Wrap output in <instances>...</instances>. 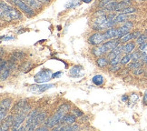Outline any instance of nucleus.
<instances>
[{"instance_id":"nucleus-42","label":"nucleus","mask_w":147,"mask_h":131,"mask_svg":"<svg viewBox=\"0 0 147 131\" xmlns=\"http://www.w3.org/2000/svg\"><path fill=\"white\" fill-rule=\"evenodd\" d=\"M134 34V38H135V39H136L139 36H141V35H142V34H141V32H139V31H136V32H134L133 33Z\"/></svg>"},{"instance_id":"nucleus-3","label":"nucleus","mask_w":147,"mask_h":131,"mask_svg":"<svg viewBox=\"0 0 147 131\" xmlns=\"http://www.w3.org/2000/svg\"><path fill=\"white\" fill-rule=\"evenodd\" d=\"M53 73L50 69H47V68H44L41 71H39L36 73L35 77H34V80H35L37 84H43L48 82L51 78H52Z\"/></svg>"},{"instance_id":"nucleus-40","label":"nucleus","mask_w":147,"mask_h":131,"mask_svg":"<svg viewBox=\"0 0 147 131\" xmlns=\"http://www.w3.org/2000/svg\"><path fill=\"white\" fill-rule=\"evenodd\" d=\"M61 76V72L60 71H57V72H55V73H54L53 75H52V77L53 78H55V77H59Z\"/></svg>"},{"instance_id":"nucleus-28","label":"nucleus","mask_w":147,"mask_h":131,"mask_svg":"<svg viewBox=\"0 0 147 131\" xmlns=\"http://www.w3.org/2000/svg\"><path fill=\"white\" fill-rule=\"evenodd\" d=\"M78 5H79L78 0H70V1H68V3L65 5V7L66 8H73V7H76Z\"/></svg>"},{"instance_id":"nucleus-37","label":"nucleus","mask_w":147,"mask_h":131,"mask_svg":"<svg viewBox=\"0 0 147 131\" xmlns=\"http://www.w3.org/2000/svg\"><path fill=\"white\" fill-rule=\"evenodd\" d=\"M73 113L75 114V115H76L77 117H82V116H83V112L80 111L79 109H73Z\"/></svg>"},{"instance_id":"nucleus-25","label":"nucleus","mask_w":147,"mask_h":131,"mask_svg":"<svg viewBox=\"0 0 147 131\" xmlns=\"http://www.w3.org/2000/svg\"><path fill=\"white\" fill-rule=\"evenodd\" d=\"M92 81L94 85H96V86H101V85L104 83V77L101 75H95L94 77H93Z\"/></svg>"},{"instance_id":"nucleus-48","label":"nucleus","mask_w":147,"mask_h":131,"mask_svg":"<svg viewBox=\"0 0 147 131\" xmlns=\"http://www.w3.org/2000/svg\"><path fill=\"white\" fill-rule=\"evenodd\" d=\"M145 76L147 77V72H145Z\"/></svg>"},{"instance_id":"nucleus-10","label":"nucleus","mask_w":147,"mask_h":131,"mask_svg":"<svg viewBox=\"0 0 147 131\" xmlns=\"http://www.w3.org/2000/svg\"><path fill=\"white\" fill-rule=\"evenodd\" d=\"M26 114H27V112L22 111V112H18V115L14 117V125L12 127V130H16L19 128L20 125L23 123V121L26 119V117L27 116Z\"/></svg>"},{"instance_id":"nucleus-41","label":"nucleus","mask_w":147,"mask_h":131,"mask_svg":"<svg viewBox=\"0 0 147 131\" xmlns=\"http://www.w3.org/2000/svg\"><path fill=\"white\" fill-rule=\"evenodd\" d=\"M144 106H147V91L144 93Z\"/></svg>"},{"instance_id":"nucleus-36","label":"nucleus","mask_w":147,"mask_h":131,"mask_svg":"<svg viewBox=\"0 0 147 131\" xmlns=\"http://www.w3.org/2000/svg\"><path fill=\"white\" fill-rule=\"evenodd\" d=\"M144 72V69L142 67H137V68H134L133 73H134V75H140V74H142Z\"/></svg>"},{"instance_id":"nucleus-46","label":"nucleus","mask_w":147,"mask_h":131,"mask_svg":"<svg viewBox=\"0 0 147 131\" xmlns=\"http://www.w3.org/2000/svg\"><path fill=\"white\" fill-rule=\"evenodd\" d=\"M82 1L84 3H90V2H92V0H82Z\"/></svg>"},{"instance_id":"nucleus-26","label":"nucleus","mask_w":147,"mask_h":131,"mask_svg":"<svg viewBox=\"0 0 147 131\" xmlns=\"http://www.w3.org/2000/svg\"><path fill=\"white\" fill-rule=\"evenodd\" d=\"M134 38V34L133 33H127V34H125L124 36H123L121 38H120V41L122 42V43H127V42H129L131 39H133Z\"/></svg>"},{"instance_id":"nucleus-11","label":"nucleus","mask_w":147,"mask_h":131,"mask_svg":"<svg viewBox=\"0 0 147 131\" xmlns=\"http://www.w3.org/2000/svg\"><path fill=\"white\" fill-rule=\"evenodd\" d=\"M14 125V117L13 116H7L5 118V121L1 122V127H0V130L1 131H7L9 128H12Z\"/></svg>"},{"instance_id":"nucleus-30","label":"nucleus","mask_w":147,"mask_h":131,"mask_svg":"<svg viewBox=\"0 0 147 131\" xmlns=\"http://www.w3.org/2000/svg\"><path fill=\"white\" fill-rule=\"evenodd\" d=\"M121 55H118L116 56L115 58H114L113 59H110L109 61V64L111 66H114V65H117V64H119L120 63V61H121Z\"/></svg>"},{"instance_id":"nucleus-22","label":"nucleus","mask_w":147,"mask_h":131,"mask_svg":"<svg viewBox=\"0 0 147 131\" xmlns=\"http://www.w3.org/2000/svg\"><path fill=\"white\" fill-rule=\"evenodd\" d=\"M46 119H47V113L46 112H41V113L37 114V116H36V124H37V126H38V125L44 124L45 122L47 121Z\"/></svg>"},{"instance_id":"nucleus-43","label":"nucleus","mask_w":147,"mask_h":131,"mask_svg":"<svg viewBox=\"0 0 147 131\" xmlns=\"http://www.w3.org/2000/svg\"><path fill=\"white\" fill-rule=\"evenodd\" d=\"M49 128H47V126L46 127H40V128H36V130L40 131V130H47Z\"/></svg>"},{"instance_id":"nucleus-29","label":"nucleus","mask_w":147,"mask_h":131,"mask_svg":"<svg viewBox=\"0 0 147 131\" xmlns=\"http://www.w3.org/2000/svg\"><path fill=\"white\" fill-rule=\"evenodd\" d=\"M112 52H114L116 56L121 55L122 52H123V45H121V44H120V45H118L115 49H113V50H112Z\"/></svg>"},{"instance_id":"nucleus-9","label":"nucleus","mask_w":147,"mask_h":131,"mask_svg":"<svg viewBox=\"0 0 147 131\" xmlns=\"http://www.w3.org/2000/svg\"><path fill=\"white\" fill-rule=\"evenodd\" d=\"M107 20V16L105 15L98 16L96 18H94L93 21V28L94 30H103L105 29V23Z\"/></svg>"},{"instance_id":"nucleus-2","label":"nucleus","mask_w":147,"mask_h":131,"mask_svg":"<svg viewBox=\"0 0 147 131\" xmlns=\"http://www.w3.org/2000/svg\"><path fill=\"white\" fill-rule=\"evenodd\" d=\"M0 5H1V18L2 19H5V21L9 22L11 20H18L22 18V15L19 11L7 5L3 1H1V3H0Z\"/></svg>"},{"instance_id":"nucleus-14","label":"nucleus","mask_w":147,"mask_h":131,"mask_svg":"<svg viewBox=\"0 0 147 131\" xmlns=\"http://www.w3.org/2000/svg\"><path fill=\"white\" fill-rule=\"evenodd\" d=\"M92 53L94 55V56H102L104 54H105V53H108L107 52V50H106V48H105V45L103 44V45H97V47H95L94 49H92Z\"/></svg>"},{"instance_id":"nucleus-12","label":"nucleus","mask_w":147,"mask_h":131,"mask_svg":"<svg viewBox=\"0 0 147 131\" xmlns=\"http://www.w3.org/2000/svg\"><path fill=\"white\" fill-rule=\"evenodd\" d=\"M121 41L119 38H113V39H109V40H106L105 43H104L105 47L107 50V52H110L113 49H115L118 45H120Z\"/></svg>"},{"instance_id":"nucleus-35","label":"nucleus","mask_w":147,"mask_h":131,"mask_svg":"<svg viewBox=\"0 0 147 131\" xmlns=\"http://www.w3.org/2000/svg\"><path fill=\"white\" fill-rule=\"evenodd\" d=\"M141 65H142V63L139 61H134L133 63H130L128 67L130 68V69H134V68H137V67H140Z\"/></svg>"},{"instance_id":"nucleus-21","label":"nucleus","mask_w":147,"mask_h":131,"mask_svg":"<svg viewBox=\"0 0 147 131\" xmlns=\"http://www.w3.org/2000/svg\"><path fill=\"white\" fill-rule=\"evenodd\" d=\"M129 18H130L129 14H123V13L120 12V14L116 15L115 18V23H121V22L126 21Z\"/></svg>"},{"instance_id":"nucleus-34","label":"nucleus","mask_w":147,"mask_h":131,"mask_svg":"<svg viewBox=\"0 0 147 131\" xmlns=\"http://www.w3.org/2000/svg\"><path fill=\"white\" fill-rule=\"evenodd\" d=\"M141 58H142V53H141V51H137V52H134L132 54V59L134 61H138Z\"/></svg>"},{"instance_id":"nucleus-7","label":"nucleus","mask_w":147,"mask_h":131,"mask_svg":"<svg viewBox=\"0 0 147 131\" xmlns=\"http://www.w3.org/2000/svg\"><path fill=\"white\" fill-rule=\"evenodd\" d=\"M11 103H12L11 98H5L0 103V120H1V122H3L4 117L7 116V112L9 109Z\"/></svg>"},{"instance_id":"nucleus-20","label":"nucleus","mask_w":147,"mask_h":131,"mask_svg":"<svg viewBox=\"0 0 147 131\" xmlns=\"http://www.w3.org/2000/svg\"><path fill=\"white\" fill-rule=\"evenodd\" d=\"M25 3H26L31 8H40L41 7V3L38 2L37 0H23Z\"/></svg>"},{"instance_id":"nucleus-18","label":"nucleus","mask_w":147,"mask_h":131,"mask_svg":"<svg viewBox=\"0 0 147 131\" xmlns=\"http://www.w3.org/2000/svg\"><path fill=\"white\" fill-rule=\"evenodd\" d=\"M134 48H135V43L132 42V41H129V42H127V44L123 45V53L131 54L132 51L134 49Z\"/></svg>"},{"instance_id":"nucleus-1","label":"nucleus","mask_w":147,"mask_h":131,"mask_svg":"<svg viewBox=\"0 0 147 131\" xmlns=\"http://www.w3.org/2000/svg\"><path fill=\"white\" fill-rule=\"evenodd\" d=\"M70 110V105L69 104H63L61 105L56 112L54 114V115L49 117L47 120L45 122V126H47V128H53L56 125H60V123L62 122V119L65 117V114Z\"/></svg>"},{"instance_id":"nucleus-16","label":"nucleus","mask_w":147,"mask_h":131,"mask_svg":"<svg viewBox=\"0 0 147 131\" xmlns=\"http://www.w3.org/2000/svg\"><path fill=\"white\" fill-rule=\"evenodd\" d=\"M130 28L128 26H126L125 25H123L121 27L117 28V32H116V38H121L123 36H124L125 34L129 33Z\"/></svg>"},{"instance_id":"nucleus-15","label":"nucleus","mask_w":147,"mask_h":131,"mask_svg":"<svg viewBox=\"0 0 147 131\" xmlns=\"http://www.w3.org/2000/svg\"><path fill=\"white\" fill-rule=\"evenodd\" d=\"M116 32H117V29L116 28H114V27H110L108 28L105 33V40H109V39H113V38H116Z\"/></svg>"},{"instance_id":"nucleus-5","label":"nucleus","mask_w":147,"mask_h":131,"mask_svg":"<svg viewBox=\"0 0 147 131\" xmlns=\"http://www.w3.org/2000/svg\"><path fill=\"white\" fill-rule=\"evenodd\" d=\"M11 1H12V3L15 5H16V7H18L20 10H22L26 15H28V16L35 15V12H34L33 8H31L26 3H25L23 1V0H11Z\"/></svg>"},{"instance_id":"nucleus-38","label":"nucleus","mask_w":147,"mask_h":131,"mask_svg":"<svg viewBox=\"0 0 147 131\" xmlns=\"http://www.w3.org/2000/svg\"><path fill=\"white\" fill-rule=\"evenodd\" d=\"M120 68V67L118 66V64L117 65H114V66H111V68H110V70L111 71H116V70H118Z\"/></svg>"},{"instance_id":"nucleus-27","label":"nucleus","mask_w":147,"mask_h":131,"mask_svg":"<svg viewBox=\"0 0 147 131\" xmlns=\"http://www.w3.org/2000/svg\"><path fill=\"white\" fill-rule=\"evenodd\" d=\"M132 60V54H126L124 56L121 58V61H120V64L121 65H126L128 64L130 61Z\"/></svg>"},{"instance_id":"nucleus-19","label":"nucleus","mask_w":147,"mask_h":131,"mask_svg":"<svg viewBox=\"0 0 147 131\" xmlns=\"http://www.w3.org/2000/svg\"><path fill=\"white\" fill-rule=\"evenodd\" d=\"M129 5H130V1H125V0H123V1H121V2H117L114 11H119V12H121L123 9L127 7Z\"/></svg>"},{"instance_id":"nucleus-39","label":"nucleus","mask_w":147,"mask_h":131,"mask_svg":"<svg viewBox=\"0 0 147 131\" xmlns=\"http://www.w3.org/2000/svg\"><path fill=\"white\" fill-rule=\"evenodd\" d=\"M12 39H14L13 37H1V40H5V41H7V40H12Z\"/></svg>"},{"instance_id":"nucleus-8","label":"nucleus","mask_w":147,"mask_h":131,"mask_svg":"<svg viewBox=\"0 0 147 131\" xmlns=\"http://www.w3.org/2000/svg\"><path fill=\"white\" fill-rule=\"evenodd\" d=\"M54 87H55L54 84H38V85H33V86H31L29 88V90L33 93L40 94Z\"/></svg>"},{"instance_id":"nucleus-6","label":"nucleus","mask_w":147,"mask_h":131,"mask_svg":"<svg viewBox=\"0 0 147 131\" xmlns=\"http://www.w3.org/2000/svg\"><path fill=\"white\" fill-rule=\"evenodd\" d=\"M105 40V38L104 33L96 32V33L92 34V35L89 37L88 43L92 45H98L103 43Z\"/></svg>"},{"instance_id":"nucleus-33","label":"nucleus","mask_w":147,"mask_h":131,"mask_svg":"<svg viewBox=\"0 0 147 131\" xmlns=\"http://www.w3.org/2000/svg\"><path fill=\"white\" fill-rule=\"evenodd\" d=\"M135 11H136V9H135L134 7H125L124 9H123L121 11V13H123V14H132V13H134Z\"/></svg>"},{"instance_id":"nucleus-31","label":"nucleus","mask_w":147,"mask_h":131,"mask_svg":"<svg viewBox=\"0 0 147 131\" xmlns=\"http://www.w3.org/2000/svg\"><path fill=\"white\" fill-rule=\"evenodd\" d=\"M114 1H115V0H101L100 3L98 4V7L100 8H105L107 5H109L110 3L114 2Z\"/></svg>"},{"instance_id":"nucleus-32","label":"nucleus","mask_w":147,"mask_h":131,"mask_svg":"<svg viewBox=\"0 0 147 131\" xmlns=\"http://www.w3.org/2000/svg\"><path fill=\"white\" fill-rule=\"evenodd\" d=\"M146 41H147V36L146 35H141L136 38V40H135V42H136V44H138V45H141V44H143L144 42H146Z\"/></svg>"},{"instance_id":"nucleus-17","label":"nucleus","mask_w":147,"mask_h":131,"mask_svg":"<svg viewBox=\"0 0 147 131\" xmlns=\"http://www.w3.org/2000/svg\"><path fill=\"white\" fill-rule=\"evenodd\" d=\"M76 122V117L74 115H69V114H65V117L62 119L61 123H64V125H72Z\"/></svg>"},{"instance_id":"nucleus-13","label":"nucleus","mask_w":147,"mask_h":131,"mask_svg":"<svg viewBox=\"0 0 147 131\" xmlns=\"http://www.w3.org/2000/svg\"><path fill=\"white\" fill-rule=\"evenodd\" d=\"M69 76L72 77H79L83 76V67L80 66H75L69 70Z\"/></svg>"},{"instance_id":"nucleus-23","label":"nucleus","mask_w":147,"mask_h":131,"mask_svg":"<svg viewBox=\"0 0 147 131\" xmlns=\"http://www.w3.org/2000/svg\"><path fill=\"white\" fill-rule=\"evenodd\" d=\"M25 56V54L23 52H21V51H16L14 52L12 55H11V58H10V60L12 61H16V60H19V59H22Z\"/></svg>"},{"instance_id":"nucleus-45","label":"nucleus","mask_w":147,"mask_h":131,"mask_svg":"<svg viewBox=\"0 0 147 131\" xmlns=\"http://www.w3.org/2000/svg\"><path fill=\"white\" fill-rule=\"evenodd\" d=\"M126 99H128V96H123V98H122V100H123V102H125Z\"/></svg>"},{"instance_id":"nucleus-44","label":"nucleus","mask_w":147,"mask_h":131,"mask_svg":"<svg viewBox=\"0 0 147 131\" xmlns=\"http://www.w3.org/2000/svg\"><path fill=\"white\" fill-rule=\"evenodd\" d=\"M37 1L40 2V3H43V4H46V3L49 2V0H37Z\"/></svg>"},{"instance_id":"nucleus-24","label":"nucleus","mask_w":147,"mask_h":131,"mask_svg":"<svg viewBox=\"0 0 147 131\" xmlns=\"http://www.w3.org/2000/svg\"><path fill=\"white\" fill-rule=\"evenodd\" d=\"M108 64H109V62L106 58H105V56H99V58L96 59V65L100 67H106Z\"/></svg>"},{"instance_id":"nucleus-4","label":"nucleus","mask_w":147,"mask_h":131,"mask_svg":"<svg viewBox=\"0 0 147 131\" xmlns=\"http://www.w3.org/2000/svg\"><path fill=\"white\" fill-rule=\"evenodd\" d=\"M36 116H37V110H32L27 115L26 117V130H34L36 129L37 124H36Z\"/></svg>"},{"instance_id":"nucleus-47","label":"nucleus","mask_w":147,"mask_h":131,"mask_svg":"<svg viewBox=\"0 0 147 131\" xmlns=\"http://www.w3.org/2000/svg\"><path fill=\"white\" fill-rule=\"evenodd\" d=\"M4 49L3 48H1V56H3V53H4V51H3Z\"/></svg>"}]
</instances>
